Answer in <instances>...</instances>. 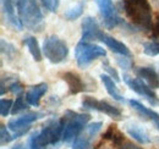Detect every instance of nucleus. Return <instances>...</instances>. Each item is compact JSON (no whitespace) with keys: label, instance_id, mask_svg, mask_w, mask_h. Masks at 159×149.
Here are the masks:
<instances>
[{"label":"nucleus","instance_id":"f257e3e1","mask_svg":"<svg viewBox=\"0 0 159 149\" xmlns=\"http://www.w3.org/2000/svg\"><path fill=\"white\" fill-rule=\"evenodd\" d=\"M65 127V117L60 120L50 119L42 130L36 131L28 139V147L31 149H45L49 144H57L62 138Z\"/></svg>","mask_w":159,"mask_h":149},{"label":"nucleus","instance_id":"f03ea898","mask_svg":"<svg viewBox=\"0 0 159 149\" xmlns=\"http://www.w3.org/2000/svg\"><path fill=\"white\" fill-rule=\"evenodd\" d=\"M122 6L134 25L146 31L152 28V9L148 0H124Z\"/></svg>","mask_w":159,"mask_h":149},{"label":"nucleus","instance_id":"7ed1b4c3","mask_svg":"<svg viewBox=\"0 0 159 149\" xmlns=\"http://www.w3.org/2000/svg\"><path fill=\"white\" fill-rule=\"evenodd\" d=\"M17 14L23 27L40 32L44 27V16L36 0H17Z\"/></svg>","mask_w":159,"mask_h":149},{"label":"nucleus","instance_id":"20e7f679","mask_svg":"<svg viewBox=\"0 0 159 149\" xmlns=\"http://www.w3.org/2000/svg\"><path fill=\"white\" fill-rule=\"evenodd\" d=\"M65 117V127L62 132V139L65 142H71L77 138L79 134L86 129L88 121L91 120V115L80 114V112L67 110L64 115Z\"/></svg>","mask_w":159,"mask_h":149},{"label":"nucleus","instance_id":"39448f33","mask_svg":"<svg viewBox=\"0 0 159 149\" xmlns=\"http://www.w3.org/2000/svg\"><path fill=\"white\" fill-rule=\"evenodd\" d=\"M43 54L52 62V64H60L69 55L67 44L60 39L58 36H49L43 42Z\"/></svg>","mask_w":159,"mask_h":149},{"label":"nucleus","instance_id":"423d86ee","mask_svg":"<svg viewBox=\"0 0 159 149\" xmlns=\"http://www.w3.org/2000/svg\"><path fill=\"white\" fill-rule=\"evenodd\" d=\"M107 56V52L104 48H102L97 44H92L84 40H81L76 45L75 49V57L77 61V65L81 69L87 67L92 61Z\"/></svg>","mask_w":159,"mask_h":149},{"label":"nucleus","instance_id":"0eeeda50","mask_svg":"<svg viewBox=\"0 0 159 149\" xmlns=\"http://www.w3.org/2000/svg\"><path fill=\"white\" fill-rule=\"evenodd\" d=\"M82 106H83V109H87V110H96V111L104 112L108 116H110L113 119H116V120L122 119V112L119 108L113 106L108 102L98 100L93 97H84L82 99Z\"/></svg>","mask_w":159,"mask_h":149},{"label":"nucleus","instance_id":"6e6552de","mask_svg":"<svg viewBox=\"0 0 159 149\" xmlns=\"http://www.w3.org/2000/svg\"><path fill=\"white\" fill-rule=\"evenodd\" d=\"M94 1L99 9L105 28L111 29V28L119 26L120 23H122V19L118 15V12L114 7L113 0H94Z\"/></svg>","mask_w":159,"mask_h":149},{"label":"nucleus","instance_id":"1a4fd4ad","mask_svg":"<svg viewBox=\"0 0 159 149\" xmlns=\"http://www.w3.org/2000/svg\"><path fill=\"white\" fill-rule=\"evenodd\" d=\"M124 82L139 95L146 98L147 100H149L152 104H158V100H157V94L153 92V89L141 78H131L129 77L127 74H124Z\"/></svg>","mask_w":159,"mask_h":149},{"label":"nucleus","instance_id":"9d476101","mask_svg":"<svg viewBox=\"0 0 159 149\" xmlns=\"http://www.w3.org/2000/svg\"><path fill=\"white\" fill-rule=\"evenodd\" d=\"M102 126H103V124L100 121L92 122V124L87 125L84 131H83V133H81L79 137L75 139L72 149H91L92 141L100 132Z\"/></svg>","mask_w":159,"mask_h":149},{"label":"nucleus","instance_id":"9b49d317","mask_svg":"<svg viewBox=\"0 0 159 149\" xmlns=\"http://www.w3.org/2000/svg\"><path fill=\"white\" fill-rule=\"evenodd\" d=\"M44 114L43 112H27L25 115H22L20 117H15V119H11L7 124V127L9 130L17 133V132H27V131L31 129V124H33L34 121H37L38 119L43 117Z\"/></svg>","mask_w":159,"mask_h":149},{"label":"nucleus","instance_id":"f8f14e48","mask_svg":"<svg viewBox=\"0 0 159 149\" xmlns=\"http://www.w3.org/2000/svg\"><path fill=\"white\" fill-rule=\"evenodd\" d=\"M1 9H2V14L6 16L7 22L17 31H21L23 26L20 19L16 16L17 0H1Z\"/></svg>","mask_w":159,"mask_h":149},{"label":"nucleus","instance_id":"ddd939ff","mask_svg":"<svg viewBox=\"0 0 159 149\" xmlns=\"http://www.w3.org/2000/svg\"><path fill=\"white\" fill-rule=\"evenodd\" d=\"M100 34L102 31L96 19L92 16L84 17L82 21V40L88 42L93 39H99Z\"/></svg>","mask_w":159,"mask_h":149},{"label":"nucleus","instance_id":"4468645a","mask_svg":"<svg viewBox=\"0 0 159 149\" xmlns=\"http://www.w3.org/2000/svg\"><path fill=\"white\" fill-rule=\"evenodd\" d=\"M98 40L103 42V43H104L113 53H115V54L125 55V56H132L130 49H129L124 43H121L120 40L115 39V38L111 37V36H108L107 33H103V32H102V34H100V37Z\"/></svg>","mask_w":159,"mask_h":149},{"label":"nucleus","instance_id":"2eb2a0df","mask_svg":"<svg viewBox=\"0 0 159 149\" xmlns=\"http://www.w3.org/2000/svg\"><path fill=\"white\" fill-rule=\"evenodd\" d=\"M62 79L66 82L67 87H69V92L70 94H79L81 92L86 91V86L82 81V78L75 72H64L61 74Z\"/></svg>","mask_w":159,"mask_h":149},{"label":"nucleus","instance_id":"dca6fc26","mask_svg":"<svg viewBox=\"0 0 159 149\" xmlns=\"http://www.w3.org/2000/svg\"><path fill=\"white\" fill-rule=\"evenodd\" d=\"M48 91V84L47 83H38L36 86H32L27 93H26V100L30 105L32 106H39L40 99Z\"/></svg>","mask_w":159,"mask_h":149},{"label":"nucleus","instance_id":"f3484780","mask_svg":"<svg viewBox=\"0 0 159 149\" xmlns=\"http://www.w3.org/2000/svg\"><path fill=\"white\" fill-rule=\"evenodd\" d=\"M136 74L141 79H143L151 88L159 87V76L152 67H139L136 70Z\"/></svg>","mask_w":159,"mask_h":149},{"label":"nucleus","instance_id":"a211bd4d","mask_svg":"<svg viewBox=\"0 0 159 149\" xmlns=\"http://www.w3.org/2000/svg\"><path fill=\"white\" fill-rule=\"evenodd\" d=\"M126 132L129 133L130 137H132L136 142H139L141 144H149L151 143V138L149 134L147 133V131L143 127H141L139 125H131L126 127Z\"/></svg>","mask_w":159,"mask_h":149},{"label":"nucleus","instance_id":"6ab92c4d","mask_svg":"<svg viewBox=\"0 0 159 149\" xmlns=\"http://www.w3.org/2000/svg\"><path fill=\"white\" fill-rule=\"evenodd\" d=\"M129 104H130V105H131L136 111H139L142 116H144V117H149V119L154 122V125L158 127V130H159V114L158 112L151 110L149 108L144 106L142 103H139V102L135 100V99L129 100Z\"/></svg>","mask_w":159,"mask_h":149},{"label":"nucleus","instance_id":"aec40b11","mask_svg":"<svg viewBox=\"0 0 159 149\" xmlns=\"http://www.w3.org/2000/svg\"><path fill=\"white\" fill-rule=\"evenodd\" d=\"M100 79H102V82H103V84H104V87H105L108 94H109L113 99H115V100H118V102H121V103L125 102L124 97H122V95L120 94L119 91H118L116 84L114 83V79H113L110 76H108V74H100Z\"/></svg>","mask_w":159,"mask_h":149},{"label":"nucleus","instance_id":"412c9836","mask_svg":"<svg viewBox=\"0 0 159 149\" xmlns=\"http://www.w3.org/2000/svg\"><path fill=\"white\" fill-rule=\"evenodd\" d=\"M25 44L27 45V48H28L32 57L37 62L42 61V52H40L39 44H38V40L36 39V37H32V36L26 37L25 38Z\"/></svg>","mask_w":159,"mask_h":149},{"label":"nucleus","instance_id":"4be33fe9","mask_svg":"<svg viewBox=\"0 0 159 149\" xmlns=\"http://www.w3.org/2000/svg\"><path fill=\"white\" fill-rule=\"evenodd\" d=\"M83 9H84V4L83 2H80L77 5H75L74 7L69 9L65 12V19L67 20V21H75V20H77L83 14Z\"/></svg>","mask_w":159,"mask_h":149},{"label":"nucleus","instance_id":"5701e85b","mask_svg":"<svg viewBox=\"0 0 159 149\" xmlns=\"http://www.w3.org/2000/svg\"><path fill=\"white\" fill-rule=\"evenodd\" d=\"M143 53L146 55H159V42H146L143 43Z\"/></svg>","mask_w":159,"mask_h":149},{"label":"nucleus","instance_id":"b1692460","mask_svg":"<svg viewBox=\"0 0 159 149\" xmlns=\"http://www.w3.org/2000/svg\"><path fill=\"white\" fill-rule=\"evenodd\" d=\"M25 99H26V98H23L22 95H17L16 100L14 102L12 109H11V114H12V115H16V114H19V112L25 111V110L28 109V105L26 104Z\"/></svg>","mask_w":159,"mask_h":149},{"label":"nucleus","instance_id":"393cba45","mask_svg":"<svg viewBox=\"0 0 159 149\" xmlns=\"http://www.w3.org/2000/svg\"><path fill=\"white\" fill-rule=\"evenodd\" d=\"M1 53L5 54L9 59H12L16 54V48L11 43H9L7 40L1 39Z\"/></svg>","mask_w":159,"mask_h":149},{"label":"nucleus","instance_id":"a878e982","mask_svg":"<svg viewBox=\"0 0 159 149\" xmlns=\"http://www.w3.org/2000/svg\"><path fill=\"white\" fill-rule=\"evenodd\" d=\"M12 100L11 99H1L0 102V114L2 117H6L10 112H11V109H12Z\"/></svg>","mask_w":159,"mask_h":149},{"label":"nucleus","instance_id":"bb28decb","mask_svg":"<svg viewBox=\"0 0 159 149\" xmlns=\"http://www.w3.org/2000/svg\"><path fill=\"white\" fill-rule=\"evenodd\" d=\"M0 141H1V146H5L11 141H14V137L10 134V132L4 124H1V127H0Z\"/></svg>","mask_w":159,"mask_h":149},{"label":"nucleus","instance_id":"cd10ccee","mask_svg":"<svg viewBox=\"0 0 159 149\" xmlns=\"http://www.w3.org/2000/svg\"><path fill=\"white\" fill-rule=\"evenodd\" d=\"M116 62L122 70H130L131 66H132V62H131V56H116Z\"/></svg>","mask_w":159,"mask_h":149},{"label":"nucleus","instance_id":"c85d7f7f","mask_svg":"<svg viewBox=\"0 0 159 149\" xmlns=\"http://www.w3.org/2000/svg\"><path fill=\"white\" fill-rule=\"evenodd\" d=\"M102 66H103V69H104L108 74H110V77H111V78H114V81H115V82H120L119 74L116 72V70H115V69H113V67L109 65V61H108V60H104V61H103V64H102Z\"/></svg>","mask_w":159,"mask_h":149},{"label":"nucleus","instance_id":"c756f323","mask_svg":"<svg viewBox=\"0 0 159 149\" xmlns=\"http://www.w3.org/2000/svg\"><path fill=\"white\" fill-rule=\"evenodd\" d=\"M40 2L44 5V7H47L50 12H57L58 7H59L60 1L59 0H40Z\"/></svg>","mask_w":159,"mask_h":149},{"label":"nucleus","instance_id":"7c9ffc66","mask_svg":"<svg viewBox=\"0 0 159 149\" xmlns=\"http://www.w3.org/2000/svg\"><path fill=\"white\" fill-rule=\"evenodd\" d=\"M9 91H10L11 93L16 94V95H21V93L23 92V86L21 84L19 81H15V82H12V83L9 86Z\"/></svg>","mask_w":159,"mask_h":149},{"label":"nucleus","instance_id":"2f4dec72","mask_svg":"<svg viewBox=\"0 0 159 149\" xmlns=\"http://www.w3.org/2000/svg\"><path fill=\"white\" fill-rule=\"evenodd\" d=\"M111 141H113V143H114V146H121L122 144V142H124V134L120 132L118 129L115 130L114 132V134H113V138H111Z\"/></svg>","mask_w":159,"mask_h":149},{"label":"nucleus","instance_id":"473e14b6","mask_svg":"<svg viewBox=\"0 0 159 149\" xmlns=\"http://www.w3.org/2000/svg\"><path fill=\"white\" fill-rule=\"evenodd\" d=\"M116 129H118V126H116L115 124L109 125L108 130L105 131V132H104V134H103V138H104V139H111V138H113V134H114V132H115Z\"/></svg>","mask_w":159,"mask_h":149},{"label":"nucleus","instance_id":"72a5a7b5","mask_svg":"<svg viewBox=\"0 0 159 149\" xmlns=\"http://www.w3.org/2000/svg\"><path fill=\"white\" fill-rule=\"evenodd\" d=\"M120 149H142V148L139 147V146H136V144H134V143L126 142L125 144H122V146H121V148Z\"/></svg>","mask_w":159,"mask_h":149},{"label":"nucleus","instance_id":"f704fd0d","mask_svg":"<svg viewBox=\"0 0 159 149\" xmlns=\"http://www.w3.org/2000/svg\"><path fill=\"white\" fill-rule=\"evenodd\" d=\"M153 37L159 38V17L156 22V25L153 26Z\"/></svg>","mask_w":159,"mask_h":149},{"label":"nucleus","instance_id":"c9c22d12","mask_svg":"<svg viewBox=\"0 0 159 149\" xmlns=\"http://www.w3.org/2000/svg\"><path fill=\"white\" fill-rule=\"evenodd\" d=\"M11 149H31V148L25 147V144H23V143H17V144H15Z\"/></svg>","mask_w":159,"mask_h":149},{"label":"nucleus","instance_id":"e433bc0d","mask_svg":"<svg viewBox=\"0 0 159 149\" xmlns=\"http://www.w3.org/2000/svg\"><path fill=\"white\" fill-rule=\"evenodd\" d=\"M0 94H1V95L5 94V83H4V79L1 81V91H0Z\"/></svg>","mask_w":159,"mask_h":149},{"label":"nucleus","instance_id":"4c0bfd02","mask_svg":"<svg viewBox=\"0 0 159 149\" xmlns=\"http://www.w3.org/2000/svg\"><path fill=\"white\" fill-rule=\"evenodd\" d=\"M158 142H159V138H158Z\"/></svg>","mask_w":159,"mask_h":149}]
</instances>
